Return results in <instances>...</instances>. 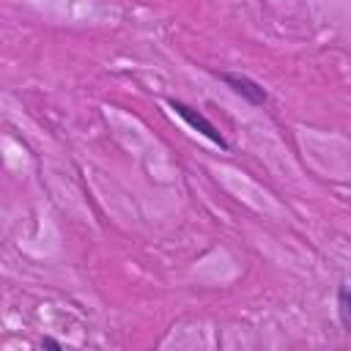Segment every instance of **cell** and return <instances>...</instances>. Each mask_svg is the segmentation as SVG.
<instances>
[{"label":"cell","mask_w":351,"mask_h":351,"mask_svg":"<svg viewBox=\"0 0 351 351\" xmlns=\"http://www.w3.org/2000/svg\"><path fill=\"white\" fill-rule=\"evenodd\" d=\"M167 104H170V110H173L178 118H184L195 132H200L203 137H208L214 145H219L222 151H228V148H230V145H228V140H225V134H222V132H219V129H217V126H214V123H211L200 110H195V107H189V104H184V101H178V99H170Z\"/></svg>","instance_id":"obj_1"},{"label":"cell","mask_w":351,"mask_h":351,"mask_svg":"<svg viewBox=\"0 0 351 351\" xmlns=\"http://www.w3.org/2000/svg\"><path fill=\"white\" fill-rule=\"evenodd\" d=\"M236 96H241L247 104H252V107H263L266 101H269V93H266V88L261 85V82H255V80H250V77H244V74H230V71H214Z\"/></svg>","instance_id":"obj_2"},{"label":"cell","mask_w":351,"mask_h":351,"mask_svg":"<svg viewBox=\"0 0 351 351\" xmlns=\"http://www.w3.org/2000/svg\"><path fill=\"white\" fill-rule=\"evenodd\" d=\"M337 315H340L343 329L351 335V288L346 285L337 288Z\"/></svg>","instance_id":"obj_3"},{"label":"cell","mask_w":351,"mask_h":351,"mask_svg":"<svg viewBox=\"0 0 351 351\" xmlns=\"http://www.w3.org/2000/svg\"><path fill=\"white\" fill-rule=\"evenodd\" d=\"M41 346H44V348H60V343H58L55 337H41Z\"/></svg>","instance_id":"obj_4"}]
</instances>
